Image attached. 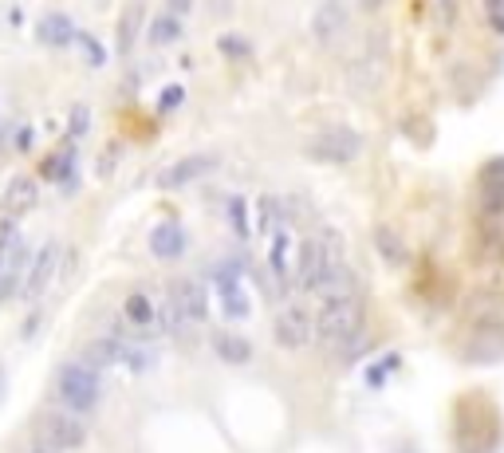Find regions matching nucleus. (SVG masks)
Returning a JSON list of instances; mask_svg holds the SVG:
<instances>
[{
	"mask_svg": "<svg viewBox=\"0 0 504 453\" xmlns=\"http://www.w3.org/2000/svg\"><path fill=\"white\" fill-rule=\"evenodd\" d=\"M363 328V300H343V303H323L315 315V335L323 343H351Z\"/></svg>",
	"mask_w": 504,
	"mask_h": 453,
	"instance_id": "20e7f679",
	"label": "nucleus"
},
{
	"mask_svg": "<svg viewBox=\"0 0 504 453\" xmlns=\"http://www.w3.org/2000/svg\"><path fill=\"white\" fill-rule=\"evenodd\" d=\"M217 166H221V158H213V154L177 158V162H170V166H162V170H158V190H185V185L197 182V177L213 174Z\"/></svg>",
	"mask_w": 504,
	"mask_h": 453,
	"instance_id": "0eeeda50",
	"label": "nucleus"
},
{
	"mask_svg": "<svg viewBox=\"0 0 504 453\" xmlns=\"http://www.w3.org/2000/svg\"><path fill=\"white\" fill-rule=\"evenodd\" d=\"M56 264H59V244L56 241H47L44 249H39L32 256V264H28V276H24V292L28 300H36V295H44V288L52 284V276H56Z\"/></svg>",
	"mask_w": 504,
	"mask_h": 453,
	"instance_id": "9b49d317",
	"label": "nucleus"
},
{
	"mask_svg": "<svg viewBox=\"0 0 504 453\" xmlns=\"http://www.w3.org/2000/svg\"><path fill=\"white\" fill-rule=\"evenodd\" d=\"M123 355H126V343L123 339H111V335H98V339H87L83 343V367L87 371H107V367H118L123 363Z\"/></svg>",
	"mask_w": 504,
	"mask_h": 453,
	"instance_id": "f8f14e48",
	"label": "nucleus"
},
{
	"mask_svg": "<svg viewBox=\"0 0 504 453\" xmlns=\"http://www.w3.org/2000/svg\"><path fill=\"white\" fill-rule=\"evenodd\" d=\"M13 284H16V276H13V272H8V276H4V280H0V300H8V295H13Z\"/></svg>",
	"mask_w": 504,
	"mask_h": 453,
	"instance_id": "473e14b6",
	"label": "nucleus"
},
{
	"mask_svg": "<svg viewBox=\"0 0 504 453\" xmlns=\"http://www.w3.org/2000/svg\"><path fill=\"white\" fill-rule=\"evenodd\" d=\"M36 182H32V174H16L13 182H8V190L4 197H0V205H4V213L8 217H20V213H28L36 205Z\"/></svg>",
	"mask_w": 504,
	"mask_h": 453,
	"instance_id": "dca6fc26",
	"label": "nucleus"
},
{
	"mask_svg": "<svg viewBox=\"0 0 504 453\" xmlns=\"http://www.w3.org/2000/svg\"><path fill=\"white\" fill-rule=\"evenodd\" d=\"M469 359L473 363H492V359H500V355H504V331H485V335H477V339H473L469 343Z\"/></svg>",
	"mask_w": 504,
	"mask_h": 453,
	"instance_id": "aec40b11",
	"label": "nucleus"
},
{
	"mask_svg": "<svg viewBox=\"0 0 504 453\" xmlns=\"http://www.w3.org/2000/svg\"><path fill=\"white\" fill-rule=\"evenodd\" d=\"M213 284H217V292H221L225 315H233V320H249V300H244V292H241V264L236 261L217 264Z\"/></svg>",
	"mask_w": 504,
	"mask_h": 453,
	"instance_id": "6e6552de",
	"label": "nucleus"
},
{
	"mask_svg": "<svg viewBox=\"0 0 504 453\" xmlns=\"http://www.w3.org/2000/svg\"><path fill=\"white\" fill-rule=\"evenodd\" d=\"M363 154V138L359 131H351V126H328V131H320L308 142V158H315V162H355V158Z\"/></svg>",
	"mask_w": 504,
	"mask_h": 453,
	"instance_id": "39448f33",
	"label": "nucleus"
},
{
	"mask_svg": "<svg viewBox=\"0 0 504 453\" xmlns=\"http://www.w3.org/2000/svg\"><path fill=\"white\" fill-rule=\"evenodd\" d=\"M312 331H315L312 312H308V308H300V303H284L280 315H276V323H272V335H276V343H280L284 351H300V347H308Z\"/></svg>",
	"mask_w": 504,
	"mask_h": 453,
	"instance_id": "423d86ee",
	"label": "nucleus"
},
{
	"mask_svg": "<svg viewBox=\"0 0 504 453\" xmlns=\"http://www.w3.org/2000/svg\"><path fill=\"white\" fill-rule=\"evenodd\" d=\"M182 98H185V91H182V87H166V91H162V103H158V107H162V111H174V107H182Z\"/></svg>",
	"mask_w": 504,
	"mask_h": 453,
	"instance_id": "c85d7f7f",
	"label": "nucleus"
},
{
	"mask_svg": "<svg viewBox=\"0 0 504 453\" xmlns=\"http://www.w3.org/2000/svg\"><path fill=\"white\" fill-rule=\"evenodd\" d=\"M343 264V236L335 229H323L308 236V241L300 244V261H295V288L303 292H315L323 284V276L331 269H339Z\"/></svg>",
	"mask_w": 504,
	"mask_h": 453,
	"instance_id": "f257e3e1",
	"label": "nucleus"
},
{
	"mask_svg": "<svg viewBox=\"0 0 504 453\" xmlns=\"http://www.w3.org/2000/svg\"><path fill=\"white\" fill-rule=\"evenodd\" d=\"M170 308L177 315V323H201L205 312H209V295H205V284L197 280H177L170 288Z\"/></svg>",
	"mask_w": 504,
	"mask_h": 453,
	"instance_id": "1a4fd4ad",
	"label": "nucleus"
},
{
	"mask_svg": "<svg viewBox=\"0 0 504 453\" xmlns=\"http://www.w3.org/2000/svg\"><path fill=\"white\" fill-rule=\"evenodd\" d=\"M75 39H79V47H83L87 59H91L95 67H103V64H107V52H103V44H98V39H91L87 32H75Z\"/></svg>",
	"mask_w": 504,
	"mask_h": 453,
	"instance_id": "a878e982",
	"label": "nucleus"
},
{
	"mask_svg": "<svg viewBox=\"0 0 504 453\" xmlns=\"http://www.w3.org/2000/svg\"><path fill=\"white\" fill-rule=\"evenodd\" d=\"M138 20H142V8H126L123 13V20H118V47H123V52H131L134 47V36H138Z\"/></svg>",
	"mask_w": 504,
	"mask_h": 453,
	"instance_id": "5701e85b",
	"label": "nucleus"
},
{
	"mask_svg": "<svg viewBox=\"0 0 504 453\" xmlns=\"http://www.w3.org/2000/svg\"><path fill=\"white\" fill-rule=\"evenodd\" d=\"M320 295V303H343V300H359V276H355L347 264H339V269H331L323 276V284L315 288Z\"/></svg>",
	"mask_w": 504,
	"mask_h": 453,
	"instance_id": "ddd939ff",
	"label": "nucleus"
},
{
	"mask_svg": "<svg viewBox=\"0 0 504 453\" xmlns=\"http://www.w3.org/2000/svg\"><path fill=\"white\" fill-rule=\"evenodd\" d=\"M485 16L492 20V28H497V32H504V0H489V4H485Z\"/></svg>",
	"mask_w": 504,
	"mask_h": 453,
	"instance_id": "c756f323",
	"label": "nucleus"
},
{
	"mask_svg": "<svg viewBox=\"0 0 504 453\" xmlns=\"http://www.w3.org/2000/svg\"><path fill=\"white\" fill-rule=\"evenodd\" d=\"M36 438H39V449L67 453V449H79L87 441V426L67 410H47L36 418Z\"/></svg>",
	"mask_w": 504,
	"mask_h": 453,
	"instance_id": "7ed1b4c3",
	"label": "nucleus"
},
{
	"mask_svg": "<svg viewBox=\"0 0 504 453\" xmlns=\"http://www.w3.org/2000/svg\"><path fill=\"white\" fill-rule=\"evenodd\" d=\"M276 225H280V201H276V197H261V221H256V229L276 236L280 233Z\"/></svg>",
	"mask_w": 504,
	"mask_h": 453,
	"instance_id": "b1692460",
	"label": "nucleus"
},
{
	"mask_svg": "<svg viewBox=\"0 0 504 453\" xmlns=\"http://www.w3.org/2000/svg\"><path fill=\"white\" fill-rule=\"evenodd\" d=\"M83 131H87V107H75V111H72V134L79 138Z\"/></svg>",
	"mask_w": 504,
	"mask_h": 453,
	"instance_id": "2f4dec72",
	"label": "nucleus"
},
{
	"mask_svg": "<svg viewBox=\"0 0 504 453\" xmlns=\"http://www.w3.org/2000/svg\"><path fill=\"white\" fill-rule=\"evenodd\" d=\"M485 205L492 213H500L504 209V182H489V190H485Z\"/></svg>",
	"mask_w": 504,
	"mask_h": 453,
	"instance_id": "cd10ccee",
	"label": "nucleus"
},
{
	"mask_svg": "<svg viewBox=\"0 0 504 453\" xmlns=\"http://www.w3.org/2000/svg\"><path fill=\"white\" fill-rule=\"evenodd\" d=\"M213 351H217V359L233 363V367H241V363L252 359V343L244 339V335H233V331H217L213 335Z\"/></svg>",
	"mask_w": 504,
	"mask_h": 453,
	"instance_id": "a211bd4d",
	"label": "nucleus"
},
{
	"mask_svg": "<svg viewBox=\"0 0 504 453\" xmlns=\"http://www.w3.org/2000/svg\"><path fill=\"white\" fill-rule=\"evenodd\" d=\"M150 252L158 261H177L185 252V229L177 221H158L150 233Z\"/></svg>",
	"mask_w": 504,
	"mask_h": 453,
	"instance_id": "4468645a",
	"label": "nucleus"
},
{
	"mask_svg": "<svg viewBox=\"0 0 504 453\" xmlns=\"http://www.w3.org/2000/svg\"><path fill=\"white\" fill-rule=\"evenodd\" d=\"M374 241H379V249H382V256H387L390 264H402V261H406V249H402V241H398V236H394L390 229H379V233H374Z\"/></svg>",
	"mask_w": 504,
	"mask_h": 453,
	"instance_id": "393cba45",
	"label": "nucleus"
},
{
	"mask_svg": "<svg viewBox=\"0 0 504 453\" xmlns=\"http://www.w3.org/2000/svg\"><path fill=\"white\" fill-rule=\"evenodd\" d=\"M36 36L44 39V44H52V47H64V44H72L75 39V24H72V16L67 13H44L39 16V24H36Z\"/></svg>",
	"mask_w": 504,
	"mask_h": 453,
	"instance_id": "f3484780",
	"label": "nucleus"
},
{
	"mask_svg": "<svg viewBox=\"0 0 504 453\" xmlns=\"http://www.w3.org/2000/svg\"><path fill=\"white\" fill-rule=\"evenodd\" d=\"M123 320L134 331H150V328H158V303L146 292H131L123 300Z\"/></svg>",
	"mask_w": 504,
	"mask_h": 453,
	"instance_id": "2eb2a0df",
	"label": "nucleus"
},
{
	"mask_svg": "<svg viewBox=\"0 0 504 453\" xmlns=\"http://www.w3.org/2000/svg\"><path fill=\"white\" fill-rule=\"evenodd\" d=\"M229 217H233V229L241 236H249V217H244V201H241V197H233V201H229Z\"/></svg>",
	"mask_w": 504,
	"mask_h": 453,
	"instance_id": "bb28decb",
	"label": "nucleus"
},
{
	"mask_svg": "<svg viewBox=\"0 0 504 453\" xmlns=\"http://www.w3.org/2000/svg\"><path fill=\"white\" fill-rule=\"evenodd\" d=\"M185 8H193L190 0H174V8H170V16H177V13H185Z\"/></svg>",
	"mask_w": 504,
	"mask_h": 453,
	"instance_id": "f704fd0d",
	"label": "nucleus"
},
{
	"mask_svg": "<svg viewBox=\"0 0 504 453\" xmlns=\"http://www.w3.org/2000/svg\"><path fill=\"white\" fill-rule=\"evenodd\" d=\"M347 24H351L347 4H339V0H328V4L315 8V16H312V36L320 39L323 47H331V44H339V39L347 36Z\"/></svg>",
	"mask_w": 504,
	"mask_h": 453,
	"instance_id": "9d476101",
	"label": "nucleus"
},
{
	"mask_svg": "<svg viewBox=\"0 0 504 453\" xmlns=\"http://www.w3.org/2000/svg\"><path fill=\"white\" fill-rule=\"evenodd\" d=\"M485 177H489V182H497V177H504V158H500V162H492V166H489Z\"/></svg>",
	"mask_w": 504,
	"mask_h": 453,
	"instance_id": "72a5a7b5",
	"label": "nucleus"
},
{
	"mask_svg": "<svg viewBox=\"0 0 504 453\" xmlns=\"http://www.w3.org/2000/svg\"><path fill=\"white\" fill-rule=\"evenodd\" d=\"M288 252H292V236L280 229V233L272 236V252H269L272 276H276V284H280V288H288V280H292V269H288Z\"/></svg>",
	"mask_w": 504,
	"mask_h": 453,
	"instance_id": "6ab92c4d",
	"label": "nucleus"
},
{
	"mask_svg": "<svg viewBox=\"0 0 504 453\" xmlns=\"http://www.w3.org/2000/svg\"><path fill=\"white\" fill-rule=\"evenodd\" d=\"M72 170H75V150H56L52 158L44 162V177H52L59 185H72Z\"/></svg>",
	"mask_w": 504,
	"mask_h": 453,
	"instance_id": "4be33fe9",
	"label": "nucleus"
},
{
	"mask_svg": "<svg viewBox=\"0 0 504 453\" xmlns=\"http://www.w3.org/2000/svg\"><path fill=\"white\" fill-rule=\"evenodd\" d=\"M221 47H225L229 56H249V44H244V39H236V36H225Z\"/></svg>",
	"mask_w": 504,
	"mask_h": 453,
	"instance_id": "7c9ffc66",
	"label": "nucleus"
},
{
	"mask_svg": "<svg viewBox=\"0 0 504 453\" xmlns=\"http://www.w3.org/2000/svg\"><path fill=\"white\" fill-rule=\"evenodd\" d=\"M174 39H182V24H177V16H170V13L154 16L150 20V44L166 47V44H174Z\"/></svg>",
	"mask_w": 504,
	"mask_h": 453,
	"instance_id": "412c9836",
	"label": "nucleus"
},
{
	"mask_svg": "<svg viewBox=\"0 0 504 453\" xmlns=\"http://www.w3.org/2000/svg\"><path fill=\"white\" fill-rule=\"evenodd\" d=\"M20 453H52V449H39V446H28V449H20Z\"/></svg>",
	"mask_w": 504,
	"mask_h": 453,
	"instance_id": "c9c22d12",
	"label": "nucleus"
},
{
	"mask_svg": "<svg viewBox=\"0 0 504 453\" xmlns=\"http://www.w3.org/2000/svg\"><path fill=\"white\" fill-rule=\"evenodd\" d=\"M56 390L64 398L67 410L75 414H91L98 406V394H103V382H98L95 371H87L83 363H67V367L56 371Z\"/></svg>",
	"mask_w": 504,
	"mask_h": 453,
	"instance_id": "f03ea898",
	"label": "nucleus"
}]
</instances>
